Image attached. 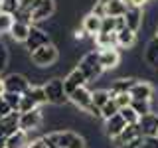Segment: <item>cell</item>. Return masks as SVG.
<instances>
[{
  "mask_svg": "<svg viewBox=\"0 0 158 148\" xmlns=\"http://www.w3.org/2000/svg\"><path fill=\"white\" fill-rule=\"evenodd\" d=\"M125 126H127V122L123 121V117L121 115H115V117H111L109 121H105V136L107 138H117L118 134H121L123 130H125Z\"/></svg>",
  "mask_w": 158,
  "mask_h": 148,
  "instance_id": "cell-16",
  "label": "cell"
},
{
  "mask_svg": "<svg viewBox=\"0 0 158 148\" xmlns=\"http://www.w3.org/2000/svg\"><path fill=\"white\" fill-rule=\"evenodd\" d=\"M44 91H46V99L49 105H65L69 101L65 89H63V79L52 77L44 83Z\"/></svg>",
  "mask_w": 158,
  "mask_h": 148,
  "instance_id": "cell-3",
  "label": "cell"
},
{
  "mask_svg": "<svg viewBox=\"0 0 158 148\" xmlns=\"http://www.w3.org/2000/svg\"><path fill=\"white\" fill-rule=\"evenodd\" d=\"M6 95V87H4V77H0V99Z\"/></svg>",
  "mask_w": 158,
  "mask_h": 148,
  "instance_id": "cell-43",
  "label": "cell"
},
{
  "mask_svg": "<svg viewBox=\"0 0 158 148\" xmlns=\"http://www.w3.org/2000/svg\"><path fill=\"white\" fill-rule=\"evenodd\" d=\"M115 115H118V107H117L115 99H111V101L101 109V118H103V121H109V118L115 117Z\"/></svg>",
  "mask_w": 158,
  "mask_h": 148,
  "instance_id": "cell-29",
  "label": "cell"
},
{
  "mask_svg": "<svg viewBox=\"0 0 158 148\" xmlns=\"http://www.w3.org/2000/svg\"><path fill=\"white\" fill-rule=\"evenodd\" d=\"M28 132H24V130H18L14 132V134H10L6 138V148H26L28 146Z\"/></svg>",
  "mask_w": 158,
  "mask_h": 148,
  "instance_id": "cell-25",
  "label": "cell"
},
{
  "mask_svg": "<svg viewBox=\"0 0 158 148\" xmlns=\"http://www.w3.org/2000/svg\"><path fill=\"white\" fill-rule=\"evenodd\" d=\"M48 148H85V138L73 130H56L42 136Z\"/></svg>",
  "mask_w": 158,
  "mask_h": 148,
  "instance_id": "cell-1",
  "label": "cell"
},
{
  "mask_svg": "<svg viewBox=\"0 0 158 148\" xmlns=\"http://www.w3.org/2000/svg\"><path fill=\"white\" fill-rule=\"evenodd\" d=\"M132 101H152V95H154V87L152 83H148L146 79H136L135 85L128 91Z\"/></svg>",
  "mask_w": 158,
  "mask_h": 148,
  "instance_id": "cell-9",
  "label": "cell"
},
{
  "mask_svg": "<svg viewBox=\"0 0 158 148\" xmlns=\"http://www.w3.org/2000/svg\"><path fill=\"white\" fill-rule=\"evenodd\" d=\"M131 109L138 115V118L140 117H146L152 113V101H132L131 103Z\"/></svg>",
  "mask_w": 158,
  "mask_h": 148,
  "instance_id": "cell-28",
  "label": "cell"
},
{
  "mask_svg": "<svg viewBox=\"0 0 158 148\" xmlns=\"http://www.w3.org/2000/svg\"><path fill=\"white\" fill-rule=\"evenodd\" d=\"M123 18H125V24H127L128 30L138 32V30L142 28V22H144V10H142V8H135V6H128L127 14Z\"/></svg>",
  "mask_w": 158,
  "mask_h": 148,
  "instance_id": "cell-15",
  "label": "cell"
},
{
  "mask_svg": "<svg viewBox=\"0 0 158 148\" xmlns=\"http://www.w3.org/2000/svg\"><path fill=\"white\" fill-rule=\"evenodd\" d=\"M30 12H32V22H46L56 14V0H38Z\"/></svg>",
  "mask_w": 158,
  "mask_h": 148,
  "instance_id": "cell-8",
  "label": "cell"
},
{
  "mask_svg": "<svg viewBox=\"0 0 158 148\" xmlns=\"http://www.w3.org/2000/svg\"><path fill=\"white\" fill-rule=\"evenodd\" d=\"M144 63L150 67H156L158 69V39L152 38L150 42L146 43V49H144Z\"/></svg>",
  "mask_w": 158,
  "mask_h": 148,
  "instance_id": "cell-21",
  "label": "cell"
},
{
  "mask_svg": "<svg viewBox=\"0 0 158 148\" xmlns=\"http://www.w3.org/2000/svg\"><path fill=\"white\" fill-rule=\"evenodd\" d=\"M34 109H40L36 105V101H32L28 95H22V103H20V111L18 113H30V111H34Z\"/></svg>",
  "mask_w": 158,
  "mask_h": 148,
  "instance_id": "cell-34",
  "label": "cell"
},
{
  "mask_svg": "<svg viewBox=\"0 0 158 148\" xmlns=\"http://www.w3.org/2000/svg\"><path fill=\"white\" fill-rule=\"evenodd\" d=\"M49 43H52V36H49L46 30H42L38 26H32L30 28V36H28L26 42H24V46L32 53V51H36V49L44 47V46H49Z\"/></svg>",
  "mask_w": 158,
  "mask_h": 148,
  "instance_id": "cell-7",
  "label": "cell"
},
{
  "mask_svg": "<svg viewBox=\"0 0 158 148\" xmlns=\"http://www.w3.org/2000/svg\"><path fill=\"white\" fill-rule=\"evenodd\" d=\"M2 99L8 103V107L12 109L14 113H18V111H20V103H22V95H16V93H6V95H4Z\"/></svg>",
  "mask_w": 158,
  "mask_h": 148,
  "instance_id": "cell-31",
  "label": "cell"
},
{
  "mask_svg": "<svg viewBox=\"0 0 158 148\" xmlns=\"http://www.w3.org/2000/svg\"><path fill=\"white\" fill-rule=\"evenodd\" d=\"M115 99V103H117V107H118V111L121 109H127V107H131V103H132V99L128 93H123V95H117V97H113Z\"/></svg>",
  "mask_w": 158,
  "mask_h": 148,
  "instance_id": "cell-35",
  "label": "cell"
},
{
  "mask_svg": "<svg viewBox=\"0 0 158 148\" xmlns=\"http://www.w3.org/2000/svg\"><path fill=\"white\" fill-rule=\"evenodd\" d=\"M154 38H156V39H158V30H156V36H154Z\"/></svg>",
  "mask_w": 158,
  "mask_h": 148,
  "instance_id": "cell-46",
  "label": "cell"
},
{
  "mask_svg": "<svg viewBox=\"0 0 158 148\" xmlns=\"http://www.w3.org/2000/svg\"><path fill=\"white\" fill-rule=\"evenodd\" d=\"M148 2H150V0H148Z\"/></svg>",
  "mask_w": 158,
  "mask_h": 148,
  "instance_id": "cell-48",
  "label": "cell"
},
{
  "mask_svg": "<svg viewBox=\"0 0 158 148\" xmlns=\"http://www.w3.org/2000/svg\"><path fill=\"white\" fill-rule=\"evenodd\" d=\"M101 22H103V18H99V16H95V14H85L83 16V22H81V28L85 30V34L87 36H93L95 38L99 32H101Z\"/></svg>",
  "mask_w": 158,
  "mask_h": 148,
  "instance_id": "cell-19",
  "label": "cell"
},
{
  "mask_svg": "<svg viewBox=\"0 0 158 148\" xmlns=\"http://www.w3.org/2000/svg\"><path fill=\"white\" fill-rule=\"evenodd\" d=\"M125 2L128 4V6H135V8H144V4L148 2V0H125Z\"/></svg>",
  "mask_w": 158,
  "mask_h": 148,
  "instance_id": "cell-41",
  "label": "cell"
},
{
  "mask_svg": "<svg viewBox=\"0 0 158 148\" xmlns=\"http://www.w3.org/2000/svg\"><path fill=\"white\" fill-rule=\"evenodd\" d=\"M111 99L113 97H111V93H109V89H95V91H93V95H91V103L99 109V111H101V109L105 107Z\"/></svg>",
  "mask_w": 158,
  "mask_h": 148,
  "instance_id": "cell-26",
  "label": "cell"
},
{
  "mask_svg": "<svg viewBox=\"0 0 158 148\" xmlns=\"http://www.w3.org/2000/svg\"><path fill=\"white\" fill-rule=\"evenodd\" d=\"M140 128H138V125H127L125 126V130L121 132L117 138H113V148H121L123 144H128V142H132V140H136V138H140Z\"/></svg>",
  "mask_w": 158,
  "mask_h": 148,
  "instance_id": "cell-14",
  "label": "cell"
},
{
  "mask_svg": "<svg viewBox=\"0 0 158 148\" xmlns=\"http://www.w3.org/2000/svg\"><path fill=\"white\" fill-rule=\"evenodd\" d=\"M77 69L85 75L87 85L89 83H95L97 79L103 75V67H101V63H99V51H87L85 56L79 59Z\"/></svg>",
  "mask_w": 158,
  "mask_h": 148,
  "instance_id": "cell-2",
  "label": "cell"
},
{
  "mask_svg": "<svg viewBox=\"0 0 158 148\" xmlns=\"http://www.w3.org/2000/svg\"><path fill=\"white\" fill-rule=\"evenodd\" d=\"M97 2H101V4H109V2H117V0H97Z\"/></svg>",
  "mask_w": 158,
  "mask_h": 148,
  "instance_id": "cell-45",
  "label": "cell"
},
{
  "mask_svg": "<svg viewBox=\"0 0 158 148\" xmlns=\"http://www.w3.org/2000/svg\"><path fill=\"white\" fill-rule=\"evenodd\" d=\"M4 87H6V93H16V95H24V93L30 89V79L24 75V73L12 71L4 77Z\"/></svg>",
  "mask_w": 158,
  "mask_h": 148,
  "instance_id": "cell-6",
  "label": "cell"
},
{
  "mask_svg": "<svg viewBox=\"0 0 158 148\" xmlns=\"http://www.w3.org/2000/svg\"><path fill=\"white\" fill-rule=\"evenodd\" d=\"M118 115L123 117V121H125L127 125H138V115H136L135 111H132L131 107L121 109V111H118Z\"/></svg>",
  "mask_w": 158,
  "mask_h": 148,
  "instance_id": "cell-32",
  "label": "cell"
},
{
  "mask_svg": "<svg viewBox=\"0 0 158 148\" xmlns=\"http://www.w3.org/2000/svg\"><path fill=\"white\" fill-rule=\"evenodd\" d=\"M18 118H20V113H12V115L0 118V138H8L10 134L18 130Z\"/></svg>",
  "mask_w": 158,
  "mask_h": 148,
  "instance_id": "cell-17",
  "label": "cell"
},
{
  "mask_svg": "<svg viewBox=\"0 0 158 148\" xmlns=\"http://www.w3.org/2000/svg\"><path fill=\"white\" fill-rule=\"evenodd\" d=\"M135 43H136V32H132L128 28H123L121 32H117V47L131 49Z\"/></svg>",
  "mask_w": 158,
  "mask_h": 148,
  "instance_id": "cell-20",
  "label": "cell"
},
{
  "mask_svg": "<svg viewBox=\"0 0 158 148\" xmlns=\"http://www.w3.org/2000/svg\"><path fill=\"white\" fill-rule=\"evenodd\" d=\"M91 95H93V91L89 87H81V89H77V91H73L71 95H69V101L73 103L75 109L85 113L89 109V105H91Z\"/></svg>",
  "mask_w": 158,
  "mask_h": 148,
  "instance_id": "cell-13",
  "label": "cell"
},
{
  "mask_svg": "<svg viewBox=\"0 0 158 148\" xmlns=\"http://www.w3.org/2000/svg\"><path fill=\"white\" fill-rule=\"evenodd\" d=\"M156 140H158V134H156Z\"/></svg>",
  "mask_w": 158,
  "mask_h": 148,
  "instance_id": "cell-47",
  "label": "cell"
},
{
  "mask_svg": "<svg viewBox=\"0 0 158 148\" xmlns=\"http://www.w3.org/2000/svg\"><path fill=\"white\" fill-rule=\"evenodd\" d=\"M0 148H6V138H0Z\"/></svg>",
  "mask_w": 158,
  "mask_h": 148,
  "instance_id": "cell-44",
  "label": "cell"
},
{
  "mask_svg": "<svg viewBox=\"0 0 158 148\" xmlns=\"http://www.w3.org/2000/svg\"><path fill=\"white\" fill-rule=\"evenodd\" d=\"M44 125V113L42 109H34L30 113H20V118H18V128L24 132H34L38 130L40 126Z\"/></svg>",
  "mask_w": 158,
  "mask_h": 148,
  "instance_id": "cell-5",
  "label": "cell"
},
{
  "mask_svg": "<svg viewBox=\"0 0 158 148\" xmlns=\"http://www.w3.org/2000/svg\"><path fill=\"white\" fill-rule=\"evenodd\" d=\"M0 8H2L4 14L14 16V14L20 10V2H18V0H0Z\"/></svg>",
  "mask_w": 158,
  "mask_h": 148,
  "instance_id": "cell-30",
  "label": "cell"
},
{
  "mask_svg": "<svg viewBox=\"0 0 158 148\" xmlns=\"http://www.w3.org/2000/svg\"><path fill=\"white\" fill-rule=\"evenodd\" d=\"M142 140H144V136H140V138H136V140H132V142H128V144H123L121 148H140V144H142Z\"/></svg>",
  "mask_w": 158,
  "mask_h": 148,
  "instance_id": "cell-40",
  "label": "cell"
},
{
  "mask_svg": "<svg viewBox=\"0 0 158 148\" xmlns=\"http://www.w3.org/2000/svg\"><path fill=\"white\" fill-rule=\"evenodd\" d=\"M121 51L118 47H111V49H101L99 51V63H101L103 71H113L121 65Z\"/></svg>",
  "mask_w": 158,
  "mask_h": 148,
  "instance_id": "cell-10",
  "label": "cell"
},
{
  "mask_svg": "<svg viewBox=\"0 0 158 148\" xmlns=\"http://www.w3.org/2000/svg\"><path fill=\"white\" fill-rule=\"evenodd\" d=\"M140 148H158V140H156V138H144L142 144H140Z\"/></svg>",
  "mask_w": 158,
  "mask_h": 148,
  "instance_id": "cell-38",
  "label": "cell"
},
{
  "mask_svg": "<svg viewBox=\"0 0 158 148\" xmlns=\"http://www.w3.org/2000/svg\"><path fill=\"white\" fill-rule=\"evenodd\" d=\"M105 10H107V16L109 18H123L128 10V4L125 0H117V2H109L105 4Z\"/></svg>",
  "mask_w": 158,
  "mask_h": 148,
  "instance_id": "cell-23",
  "label": "cell"
},
{
  "mask_svg": "<svg viewBox=\"0 0 158 148\" xmlns=\"http://www.w3.org/2000/svg\"><path fill=\"white\" fill-rule=\"evenodd\" d=\"M138 128L144 138H156L158 134V113H150L138 118Z\"/></svg>",
  "mask_w": 158,
  "mask_h": 148,
  "instance_id": "cell-11",
  "label": "cell"
},
{
  "mask_svg": "<svg viewBox=\"0 0 158 148\" xmlns=\"http://www.w3.org/2000/svg\"><path fill=\"white\" fill-rule=\"evenodd\" d=\"M81 87H87V79L75 67V69H71V71L67 73L65 79H63V89H65V93H67V97H69L73 91H77V89H81Z\"/></svg>",
  "mask_w": 158,
  "mask_h": 148,
  "instance_id": "cell-12",
  "label": "cell"
},
{
  "mask_svg": "<svg viewBox=\"0 0 158 148\" xmlns=\"http://www.w3.org/2000/svg\"><path fill=\"white\" fill-rule=\"evenodd\" d=\"M24 95H28L32 101H36V105H44V103H48V99H46V91H44V85H30V89Z\"/></svg>",
  "mask_w": 158,
  "mask_h": 148,
  "instance_id": "cell-27",
  "label": "cell"
},
{
  "mask_svg": "<svg viewBox=\"0 0 158 148\" xmlns=\"http://www.w3.org/2000/svg\"><path fill=\"white\" fill-rule=\"evenodd\" d=\"M30 28L28 24H22V22H14L12 24V30H10V38L14 39V42H26L28 36H30Z\"/></svg>",
  "mask_w": 158,
  "mask_h": 148,
  "instance_id": "cell-24",
  "label": "cell"
},
{
  "mask_svg": "<svg viewBox=\"0 0 158 148\" xmlns=\"http://www.w3.org/2000/svg\"><path fill=\"white\" fill-rule=\"evenodd\" d=\"M12 109L8 107V103L4 101V99H0V118H4V117H8V115H12Z\"/></svg>",
  "mask_w": 158,
  "mask_h": 148,
  "instance_id": "cell-36",
  "label": "cell"
},
{
  "mask_svg": "<svg viewBox=\"0 0 158 148\" xmlns=\"http://www.w3.org/2000/svg\"><path fill=\"white\" fill-rule=\"evenodd\" d=\"M18 2H20V8H24V10H32L34 6H36L38 0H18Z\"/></svg>",
  "mask_w": 158,
  "mask_h": 148,
  "instance_id": "cell-39",
  "label": "cell"
},
{
  "mask_svg": "<svg viewBox=\"0 0 158 148\" xmlns=\"http://www.w3.org/2000/svg\"><path fill=\"white\" fill-rule=\"evenodd\" d=\"M85 36H87V34H85V30H75V39H85Z\"/></svg>",
  "mask_w": 158,
  "mask_h": 148,
  "instance_id": "cell-42",
  "label": "cell"
},
{
  "mask_svg": "<svg viewBox=\"0 0 158 148\" xmlns=\"http://www.w3.org/2000/svg\"><path fill=\"white\" fill-rule=\"evenodd\" d=\"M135 81H136V79H132V77H117L115 81L109 85V93H111V97L128 93V91H131V87L135 85Z\"/></svg>",
  "mask_w": 158,
  "mask_h": 148,
  "instance_id": "cell-18",
  "label": "cell"
},
{
  "mask_svg": "<svg viewBox=\"0 0 158 148\" xmlns=\"http://www.w3.org/2000/svg\"><path fill=\"white\" fill-rule=\"evenodd\" d=\"M57 57H59V51H57V47L53 46V43L44 46V47H40V49L30 53V61H32L36 67H42V69H49L57 61Z\"/></svg>",
  "mask_w": 158,
  "mask_h": 148,
  "instance_id": "cell-4",
  "label": "cell"
},
{
  "mask_svg": "<svg viewBox=\"0 0 158 148\" xmlns=\"http://www.w3.org/2000/svg\"><path fill=\"white\" fill-rule=\"evenodd\" d=\"M26 148H48V146H46V142H44V138L40 136V138H34V140H30Z\"/></svg>",
  "mask_w": 158,
  "mask_h": 148,
  "instance_id": "cell-37",
  "label": "cell"
},
{
  "mask_svg": "<svg viewBox=\"0 0 158 148\" xmlns=\"http://www.w3.org/2000/svg\"><path fill=\"white\" fill-rule=\"evenodd\" d=\"M12 24H14V18L10 16V14L0 12V36H2V34H10Z\"/></svg>",
  "mask_w": 158,
  "mask_h": 148,
  "instance_id": "cell-33",
  "label": "cell"
},
{
  "mask_svg": "<svg viewBox=\"0 0 158 148\" xmlns=\"http://www.w3.org/2000/svg\"><path fill=\"white\" fill-rule=\"evenodd\" d=\"M95 46L101 49H111V47H117V32H111V34H97L95 38Z\"/></svg>",
  "mask_w": 158,
  "mask_h": 148,
  "instance_id": "cell-22",
  "label": "cell"
}]
</instances>
